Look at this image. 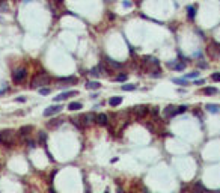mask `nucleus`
<instances>
[{"instance_id":"c85d7f7f","label":"nucleus","mask_w":220,"mask_h":193,"mask_svg":"<svg viewBox=\"0 0 220 193\" xmlns=\"http://www.w3.org/2000/svg\"><path fill=\"white\" fill-rule=\"evenodd\" d=\"M211 79L214 80V82H220V73H213Z\"/></svg>"},{"instance_id":"0eeeda50","label":"nucleus","mask_w":220,"mask_h":193,"mask_svg":"<svg viewBox=\"0 0 220 193\" xmlns=\"http://www.w3.org/2000/svg\"><path fill=\"white\" fill-rule=\"evenodd\" d=\"M77 94H78L77 91H70V92H62V94H59L57 96H54V101H64V100L70 98V96H74V95H77Z\"/></svg>"},{"instance_id":"4be33fe9","label":"nucleus","mask_w":220,"mask_h":193,"mask_svg":"<svg viewBox=\"0 0 220 193\" xmlns=\"http://www.w3.org/2000/svg\"><path fill=\"white\" fill-rule=\"evenodd\" d=\"M172 68H174V69H176V71H182V69H184L186 68V63H174V65H172Z\"/></svg>"},{"instance_id":"ddd939ff","label":"nucleus","mask_w":220,"mask_h":193,"mask_svg":"<svg viewBox=\"0 0 220 193\" xmlns=\"http://www.w3.org/2000/svg\"><path fill=\"white\" fill-rule=\"evenodd\" d=\"M107 121H109V118H107V115H104V113H99L97 116V122H98L99 125H106Z\"/></svg>"},{"instance_id":"bb28decb","label":"nucleus","mask_w":220,"mask_h":193,"mask_svg":"<svg viewBox=\"0 0 220 193\" xmlns=\"http://www.w3.org/2000/svg\"><path fill=\"white\" fill-rule=\"evenodd\" d=\"M174 83H178V85H187L186 79H174Z\"/></svg>"},{"instance_id":"dca6fc26","label":"nucleus","mask_w":220,"mask_h":193,"mask_svg":"<svg viewBox=\"0 0 220 193\" xmlns=\"http://www.w3.org/2000/svg\"><path fill=\"white\" fill-rule=\"evenodd\" d=\"M77 79L76 77H64V79H59V83H76Z\"/></svg>"},{"instance_id":"f257e3e1","label":"nucleus","mask_w":220,"mask_h":193,"mask_svg":"<svg viewBox=\"0 0 220 193\" xmlns=\"http://www.w3.org/2000/svg\"><path fill=\"white\" fill-rule=\"evenodd\" d=\"M50 80H51L50 76L41 73V74H38V76L33 77L32 83H30V88H32V89H35V88H42V86H45V85H50Z\"/></svg>"},{"instance_id":"a211bd4d","label":"nucleus","mask_w":220,"mask_h":193,"mask_svg":"<svg viewBox=\"0 0 220 193\" xmlns=\"http://www.w3.org/2000/svg\"><path fill=\"white\" fill-rule=\"evenodd\" d=\"M101 71H103V67L98 65V67H95V68H92L91 74H92V76H101V74H103Z\"/></svg>"},{"instance_id":"393cba45","label":"nucleus","mask_w":220,"mask_h":193,"mask_svg":"<svg viewBox=\"0 0 220 193\" xmlns=\"http://www.w3.org/2000/svg\"><path fill=\"white\" fill-rule=\"evenodd\" d=\"M199 71H193V73H190V74H187L186 76V79H196V77H199Z\"/></svg>"},{"instance_id":"2f4dec72","label":"nucleus","mask_w":220,"mask_h":193,"mask_svg":"<svg viewBox=\"0 0 220 193\" xmlns=\"http://www.w3.org/2000/svg\"><path fill=\"white\" fill-rule=\"evenodd\" d=\"M6 9H8V5L5 3V2H3V3L0 2V11H6Z\"/></svg>"},{"instance_id":"6ab92c4d","label":"nucleus","mask_w":220,"mask_h":193,"mask_svg":"<svg viewBox=\"0 0 220 193\" xmlns=\"http://www.w3.org/2000/svg\"><path fill=\"white\" fill-rule=\"evenodd\" d=\"M106 61H107V63H109V65H110V67H113V68H121V67H122V63H119V62H115L113 59H109V57H107Z\"/></svg>"},{"instance_id":"c9c22d12","label":"nucleus","mask_w":220,"mask_h":193,"mask_svg":"<svg viewBox=\"0 0 220 193\" xmlns=\"http://www.w3.org/2000/svg\"><path fill=\"white\" fill-rule=\"evenodd\" d=\"M106 193H109V192H106Z\"/></svg>"},{"instance_id":"a878e982","label":"nucleus","mask_w":220,"mask_h":193,"mask_svg":"<svg viewBox=\"0 0 220 193\" xmlns=\"http://www.w3.org/2000/svg\"><path fill=\"white\" fill-rule=\"evenodd\" d=\"M39 92L42 94V95H48V94L51 92V89H50V88H41V89H39Z\"/></svg>"},{"instance_id":"473e14b6","label":"nucleus","mask_w":220,"mask_h":193,"mask_svg":"<svg viewBox=\"0 0 220 193\" xmlns=\"http://www.w3.org/2000/svg\"><path fill=\"white\" fill-rule=\"evenodd\" d=\"M17 101H18V103H24V101H26V98H24V96H18V98H17Z\"/></svg>"},{"instance_id":"9d476101","label":"nucleus","mask_w":220,"mask_h":193,"mask_svg":"<svg viewBox=\"0 0 220 193\" xmlns=\"http://www.w3.org/2000/svg\"><path fill=\"white\" fill-rule=\"evenodd\" d=\"M192 189H193V192H195V193H207V189L201 183H195V184L192 186Z\"/></svg>"},{"instance_id":"b1692460","label":"nucleus","mask_w":220,"mask_h":193,"mask_svg":"<svg viewBox=\"0 0 220 193\" xmlns=\"http://www.w3.org/2000/svg\"><path fill=\"white\" fill-rule=\"evenodd\" d=\"M32 130V127H23V128H20V134H29V131Z\"/></svg>"},{"instance_id":"20e7f679","label":"nucleus","mask_w":220,"mask_h":193,"mask_svg":"<svg viewBox=\"0 0 220 193\" xmlns=\"http://www.w3.org/2000/svg\"><path fill=\"white\" fill-rule=\"evenodd\" d=\"M131 112L134 113V116L137 118H143L149 113V109L146 106H136V107H131Z\"/></svg>"},{"instance_id":"9b49d317","label":"nucleus","mask_w":220,"mask_h":193,"mask_svg":"<svg viewBox=\"0 0 220 193\" xmlns=\"http://www.w3.org/2000/svg\"><path fill=\"white\" fill-rule=\"evenodd\" d=\"M62 124H64V119H60V118H56V119H51L47 125H48L50 128H57V127L62 125Z\"/></svg>"},{"instance_id":"f03ea898","label":"nucleus","mask_w":220,"mask_h":193,"mask_svg":"<svg viewBox=\"0 0 220 193\" xmlns=\"http://www.w3.org/2000/svg\"><path fill=\"white\" fill-rule=\"evenodd\" d=\"M26 76H27V71H26V68H18L17 71L12 73V80L14 83H23Z\"/></svg>"},{"instance_id":"f704fd0d","label":"nucleus","mask_w":220,"mask_h":193,"mask_svg":"<svg viewBox=\"0 0 220 193\" xmlns=\"http://www.w3.org/2000/svg\"><path fill=\"white\" fill-rule=\"evenodd\" d=\"M118 193H124V192H122L121 189H118Z\"/></svg>"},{"instance_id":"72a5a7b5","label":"nucleus","mask_w":220,"mask_h":193,"mask_svg":"<svg viewBox=\"0 0 220 193\" xmlns=\"http://www.w3.org/2000/svg\"><path fill=\"white\" fill-rule=\"evenodd\" d=\"M203 83V80H196V82H195V85H202Z\"/></svg>"},{"instance_id":"cd10ccee","label":"nucleus","mask_w":220,"mask_h":193,"mask_svg":"<svg viewBox=\"0 0 220 193\" xmlns=\"http://www.w3.org/2000/svg\"><path fill=\"white\" fill-rule=\"evenodd\" d=\"M39 139H41V143L45 145V139H47V136H45V133H44V131H41V133H39Z\"/></svg>"},{"instance_id":"2eb2a0df","label":"nucleus","mask_w":220,"mask_h":193,"mask_svg":"<svg viewBox=\"0 0 220 193\" xmlns=\"http://www.w3.org/2000/svg\"><path fill=\"white\" fill-rule=\"evenodd\" d=\"M99 82H87L86 83V89H99Z\"/></svg>"},{"instance_id":"c756f323","label":"nucleus","mask_w":220,"mask_h":193,"mask_svg":"<svg viewBox=\"0 0 220 193\" xmlns=\"http://www.w3.org/2000/svg\"><path fill=\"white\" fill-rule=\"evenodd\" d=\"M116 80H118V82H125V80H127V74H121V76H118Z\"/></svg>"},{"instance_id":"7ed1b4c3","label":"nucleus","mask_w":220,"mask_h":193,"mask_svg":"<svg viewBox=\"0 0 220 193\" xmlns=\"http://www.w3.org/2000/svg\"><path fill=\"white\" fill-rule=\"evenodd\" d=\"M0 142L5 143V145H11V143H14V131L6 130V131L0 133Z\"/></svg>"},{"instance_id":"423d86ee","label":"nucleus","mask_w":220,"mask_h":193,"mask_svg":"<svg viewBox=\"0 0 220 193\" xmlns=\"http://www.w3.org/2000/svg\"><path fill=\"white\" fill-rule=\"evenodd\" d=\"M80 119H82V122H83V125L87 127V125H91L92 122H97V116L93 115V113H86V115H83Z\"/></svg>"},{"instance_id":"7c9ffc66","label":"nucleus","mask_w":220,"mask_h":193,"mask_svg":"<svg viewBox=\"0 0 220 193\" xmlns=\"http://www.w3.org/2000/svg\"><path fill=\"white\" fill-rule=\"evenodd\" d=\"M186 110H187V106H180L178 107V113H184Z\"/></svg>"},{"instance_id":"39448f33","label":"nucleus","mask_w":220,"mask_h":193,"mask_svg":"<svg viewBox=\"0 0 220 193\" xmlns=\"http://www.w3.org/2000/svg\"><path fill=\"white\" fill-rule=\"evenodd\" d=\"M62 107L60 104H56V106H50V107H47V109L44 110V116H53L56 113H59V112H62Z\"/></svg>"},{"instance_id":"1a4fd4ad","label":"nucleus","mask_w":220,"mask_h":193,"mask_svg":"<svg viewBox=\"0 0 220 193\" xmlns=\"http://www.w3.org/2000/svg\"><path fill=\"white\" fill-rule=\"evenodd\" d=\"M176 113H178V107H175V106H167L166 110H164V116H166V118L175 116Z\"/></svg>"},{"instance_id":"aec40b11","label":"nucleus","mask_w":220,"mask_h":193,"mask_svg":"<svg viewBox=\"0 0 220 193\" xmlns=\"http://www.w3.org/2000/svg\"><path fill=\"white\" fill-rule=\"evenodd\" d=\"M68 109L72 110V112H74V110H80L82 109V103H71L70 106H68Z\"/></svg>"},{"instance_id":"f8f14e48","label":"nucleus","mask_w":220,"mask_h":193,"mask_svg":"<svg viewBox=\"0 0 220 193\" xmlns=\"http://www.w3.org/2000/svg\"><path fill=\"white\" fill-rule=\"evenodd\" d=\"M122 103V96H112V98L109 100V106H112V107H116Z\"/></svg>"},{"instance_id":"4468645a","label":"nucleus","mask_w":220,"mask_h":193,"mask_svg":"<svg viewBox=\"0 0 220 193\" xmlns=\"http://www.w3.org/2000/svg\"><path fill=\"white\" fill-rule=\"evenodd\" d=\"M205 109L208 112H211V113H217V112H220V106H217V104H207Z\"/></svg>"},{"instance_id":"412c9836","label":"nucleus","mask_w":220,"mask_h":193,"mask_svg":"<svg viewBox=\"0 0 220 193\" xmlns=\"http://www.w3.org/2000/svg\"><path fill=\"white\" fill-rule=\"evenodd\" d=\"M121 88H122V91H134V89H136V85H131V83H128V85H121Z\"/></svg>"},{"instance_id":"f3484780","label":"nucleus","mask_w":220,"mask_h":193,"mask_svg":"<svg viewBox=\"0 0 220 193\" xmlns=\"http://www.w3.org/2000/svg\"><path fill=\"white\" fill-rule=\"evenodd\" d=\"M196 6H190L188 8V14H187V17H188V20H193L195 18V15H196Z\"/></svg>"},{"instance_id":"5701e85b","label":"nucleus","mask_w":220,"mask_h":193,"mask_svg":"<svg viewBox=\"0 0 220 193\" xmlns=\"http://www.w3.org/2000/svg\"><path fill=\"white\" fill-rule=\"evenodd\" d=\"M207 95H214V94H217L219 91L216 89V88H205V91H203Z\"/></svg>"},{"instance_id":"6e6552de","label":"nucleus","mask_w":220,"mask_h":193,"mask_svg":"<svg viewBox=\"0 0 220 193\" xmlns=\"http://www.w3.org/2000/svg\"><path fill=\"white\" fill-rule=\"evenodd\" d=\"M143 63L148 68H157L158 67V61L155 57H143Z\"/></svg>"}]
</instances>
